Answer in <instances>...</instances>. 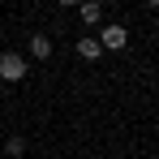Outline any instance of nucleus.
Listing matches in <instances>:
<instances>
[{"instance_id": "3", "label": "nucleus", "mask_w": 159, "mask_h": 159, "mask_svg": "<svg viewBox=\"0 0 159 159\" xmlns=\"http://www.w3.org/2000/svg\"><path fill=\"white\" fill-rule=\"evenodd\" d=\"M30 56L48 60V56H52V39H48V34H30Z\"/></svg>"}, {"instance_id": "5", "label": "nucleus", "mask_w": 159, "mask_h": 159, "mask_svg": "<svg viewBox=\"0 0 159 159\" xmlns=\"http://www.w3.org/2000/svg\"><path fill=\"white\" fill-rule=\"evenodd\" d=\"M78 13H82V22H86V26H95V22L103 17V4H99V0H86V4L78 9Z\"/></svg>"}, {"instance_id": "1", "label": "nucleus", "mask_w": 159, "mask_h": 159, "mask_svg": "<svg viewBox=\"0 0 159 159\" xmlns=\"http://www.w3.org/2000/svg\"><path fill=\"white\" fill-rule=\"evenodd\" d=\"M0 78H4V82H22V78H26V60H22L17 52H4V56H0Z\"/></svg>"}, {"instance_id": "6", "label": "nucleus", "mask_w": 159, "mask_h": 159, "mask_svg": "<svg viewBox=\"0 0 159 159\" xmlns=\"http://www.w3.org/2000/svg\"><path fill=\"white\" fill-rule=\"evenodd\" d=\"M22 151H26L22 138H9V142H4V159H22Z\"/></svg>"}, {"instance_id": "4", "label": "nucleus", "mask_w": 159, "mask_h": 159, "mask_svg": "<svg viewBox=\"0 0 159 159\" xmlns=\"http://www.w3.org/2000/svg\"><path fill=\"white\" fill-rule=\"evenodd\" d=\"M78 56H82V60H99V56H103L99 39H78Z\"/></svg>"}, {"instance_id": "2", "label": "nucleus", "mask_w": 159, "mask_h": 159, "mask_svg": "<svg viewBox=\"0 0 159 159\" xmlns=\"http://www.w3.org/2000/svg\"><path fill=\"white\" fill-rule=\"evenodd\" d=\"M125 26H103V34H99V48H112V52H120L125 48Z\"/></svg>"}]
</instances>
